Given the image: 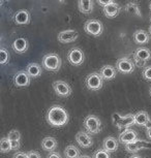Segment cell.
Here are the masks:
<instances>
[{"label":"cell","instance_id":"1","mask_svg":"<svg viewBox=\"0 0 151 158\" xmlns=\"http://www.w3.org/2000/svg\"><path fill=\"white\" fill-rule=\"evenodd\" d=\"M69 120L67 112L60 106H53L47 114V121L53 127H62Z\"/></svg>","mask_w":151,"mask_h":158},{"label":"cell","instance_id":"2","mask_svg":"<svg viewBox=\"0 0 151 158\" xmlns=\"http://www.w3.org/2000/svg\"><path fill=\"white\" fill-rule=\"evenodd\" d=\"M61 64L62 61L60 56L55 54V53H50V54L45 55L41 60V66L47 70L54 71V73L60 69Z\"/></svg>","mask_w":151,"mask_h":158},{"label":"cell","instance_id":"3","mask_svg":"<svg viewBox=\"0 0 151 158\" xmlns=\"http://www.w3.org/2000/svg\"><path fill=\"white\" fill-rule=\"evenodd\" d=\"M134 62L139 67H146L147 61L151 59V50L148 48H138L132 54Z\"/></svg>","mask_w":151,"mask_h":158},{"label":"cell","instance_id":"4","mask_svg":"<svg viewBox=\"0 0 151 158\" xmlns=\"http://www.w3.org/2000/svg\"><path fill=\"white\" fill-rule=\"evenodd\" d=\"M85 129L91 135H96L102 131V122H100L99 118L94 115H89L84 119L83 122Z\"/></svg>","mask_w":151,"mask_h":158},{"label":"cell","instance_id":"5","mask_svg":"<svg viewBox=\"0 0 151 158\" xmlns=\"http://www.w3.org/2000/svg\"><path fill=\"white\" fill-rule=\"evenodd\" d=\"M116 69L119 73L123 74H131L135 71L136 68V63L132 59L127 58V57H122L119 58L116 61Z\"/></svg>","mask_w":151,"mask_h":158},{"label":"cell","instance_id":"6","mask_svg":"<svg viewBox=\"0 0 151 158\" xmlns=\"http://www.w3.org/2000/svg\"><path fill=\"white\" fill-rule=\"evenodd\" d=\"M85 84L87 89L91 91H97L103 88V80L100 77L99 73H92L88 74L85 80Z\"/></svg>","mask_w":151,"mask_h":158},{"label":"cell","instance_id":"7","mask_svg":"<svg viewBox=\"0 0 151 158\" xmlns=\"http://www.w3.org/2000/svg\"><path fill=\"white\" fill-rule=\"evenodd\" d=\"M84 30L86 33L93 35V36H99L103 32V25L99 20H88L84 25Z\"/></svg>","mask_w":151,"mask_h":158},{"label":"cell","instance_id":"8","mask_svg":"<svg viewBox=\"0 0 151 158\" xmlns=\"http://www.w3.org/2000/svg\"><path fill=\"white\" fill-rule=\"evenodd\" d=\"M67 60L72 65L80 66L85 60L84 52L80 48H72L67 53Z\"/></svg>","mask_w":151,"mask_h":158},{"label":"cell","instance_id":"9","mask_svg":"<svg viewBox=\"0 0 151 158\" xmlns=\"http://www.w3.org/2000/svg\"><path fill=\"white\" fill-rule=\"evenodd\" d=\"M53 89L56 95L62 98L69 97L72 94V87L69 85V83L64 81H55L53 83Z\"/></svg>","mask_w":151,"mask_h":158},{"label":"cell","instance_id":"10","mask_svg":"<svg viewBox=\"0 0 151 158\" xmlns=\"http://www.w3.org/2000/svg\"><path fill=\"white\" fill-rule=\"evenodd\" d=\"M138 139H138L137 131L132 129V128L123 130L119 135V141H120V143H122L124 146L128 145V144H132V143L137 142Z\"/></svg>","mask_w":151,"mask_h":158},{"label":"cell","instance_id":"11","mask_svg":"<svg viewBox=\"0 0 151 158\" xmlns=\"http://www.w3.org/2000/svg\"><path fill=\"white\" fill-rule=\"evenodd\" d=\"M31 77L28 76L26 70H20L15 73L14 76V83L17 87H27L30 85Z\"/></svg>","mask_w":151,"mask_h":158},{"label":"cell","instance_id":"12","mask_svg":"<svg viewBox=\"0 0 151 158\" xmlns=\"http://www.w3.org/2000/svg\"><path fill=\"white\" fill-rule=\"evenodd\" d=\"M30 18H31L30 13L27 10H20L17 13L14 14L13 20L17 25L25 26L30 23Z\"/></svg>","mask_w":151,"mask_h":158},{"label":"cell","instance_id":"13","mask_svg":"<svg viewBox=\"0 0 151 158\" xmlns=\"http://www.w3.org/2000/svg\"><path fill=\"white\" fill-rule=\"evenodd\" d=\"M79 36L78 31L73 30V29H69V30H63L60 33H58V41H60L61 44H67L75 41Z\"/></svg>","mask_w":151,"mask_h":158},{"label":"cell","instance_id":"14","mask_svg":"<svg viewBox=\"0 0 151 158\" xmlns=\"http://www.w3.org/2000/svg\"><path fill=\"white\" fill-rule=\"evenodd\" d=\"M76 141L79 144L80 147L84 148V149H88L90 147H92L93 145V139L86 132H83V131H79L76 135Z\"/></svg>","mask_w":151,"mask_h":158},{"label":"cell","instance_id":"15","mask_svg":"<svg viewBox=\"0 0 151 158\" xmlns=\"http://www.w3.org/2000/svg\"><path fill=\"white\" fill-rule=\"evenodd\" d=\"M99 74L103 81H111L116 77L117 69L116 67L112 66V65H105L99 69Z\"/></svg>","mask_w":151,"mask_h":158},{"label":"cell","instance_id":"16","mask_svg":"<svg viewBox=\"0 0 151 158\" xmlns=\"http://www.w3.org/2000/svg\"><path fill=\"white\" fill-rule=\"evenodd\" d=\"M11 48H13V50L16 53H18V54H23V53L27 52L29 48L28 40L24 37H19L14 40L13 44H11Z\"/></svg>","mask_w":151,"mask_h":158},{"label":"cell","instance_id":"17","mask_svg":"<svg viewBox=\"0 0 151 158\" xmlns=\"http://www.w3.org/2000/svg\"><path fill=\"white\" fill-rule=\"evenodd\" d=\"M132 125H136L135 123V115L134 114H127L124 115L121 117L119 123H118L116 126L118 127V129L122 130V129H128L131 128V126Z\"/></svg>","mask_w":151,"mask_h":158},{"label":"cell","instance_id":"18","mask_svg":"<svg viewBox=\"0 0 151 158\" xmlns=\"http://www.w3.org/2000/svg\"><path fill=\"white\" fill-rule=\"evenodd\" d=\"M151 122L150 116L148 115L147 112L140 111L137 114H135V123L138 126L141 127H148V124Z\"/></svg>","mask_w":151,"mask_h":158},{"label":"cell","instance_id":"19","mask_svg":"<svg viewBox=\"0 0 151 158\" xmlns=\"http://www.w3.org/2000/svg\"><path fill=\"white\" fill-rule=\"evenodd\" d=\"M132 38H134L136 44H146L149 43V40H150V34H149V32L139 29V30H136L135 33L132 34Z\"/></svg>","mask_w":151,"mask_h":158},{"label":"cell","instance_id":"20","mask_svg":"<svg viewBox=\"0 0 151 158\" xmlns=\"http://www.w3.org/2000/svg\"><path fill=\"white\" fill-rule=\"evenodd\" d=\"M118 141L114 136H108L103 139V149H105L107 152L109 153H112V152H116L118 150Z\"/></svg>","mask_w":151,"mask_h":158},{"label":"cell","instance_id":"21","mask_svg":"<svg viewBox=\"0 0 151 158\" xmlns=\"http://www.w3.org/2000/svg\"><path fill=\"white\" fill-rule=\"evenodd\" d=\"M120 5L116 3V2H112L111 4L107 5L106 7L103 8V14H105V16L107 18H110V19H112V18H115L116 16H118L120 13Z\"/></svg>","mask_w":151,"mask_h":158},{"label":"cell","instance_id":"22","mask_svg":"<svg viewBox=\"0 0 151 158\" xmlns=\"http://www.w3.org/2000/svg\"><path fill=\"white\" fill-rule=\"evenodd\" d=\"M58 146V143H57V139L55 138H52V136H47L41 141V148L44 149L45 151H48V152H55L54 150L57 148Z\"/></svg>","mask_w":151,"mask_h":158},{"label":"cell","instance_id":"23","mask_svg":"<svg viewBox=\"0 0 151 158\" xmlns=\"http://www.w3.org/2000/svg\"><path fill=\"white\" fill-rule=\"evenodd\" d=\"M26 73H28V76L30 77H38L41 76L43 73V69H41V66L37 63H29L27 66H26Z\"/></svg>","mask_w":151,"mask_h":158},{"label":"cell","instance_id":"24","mask_svg":"<svg viewBox=\"0 0 151 158\" xmlns=\"http://www.w3.org/2000/svg\"><path fill=\"white\" fill-rule=\"evenodd\" d=\"M94 2L92 0H80L78 2L79 10L83 14H90L93 10Z\"/></svg>","mask_w":151,"mask_h":158},{"label":"cell","instance_id":"25","mask_svg":"<svg viewBox=\"0 0 151 158\" xmlns=\"http://www.w3.org/2000/svg\"><path fill=\"white\" fill-rule=\"evenodd\" d=\"M64 156L65 158H80L81 154H80V150L76 146L69 145L64 150Z\"/></svg>","mask_w":151,"mask_h":158},{"label":"cell","instance_id":"26","mask_svg":"<svg viewBox=\"0 0 151 158\" xmlns=\"http://www.w3.org/2000/svg\"><path fill=\"white\" fill-rule=\"evenodd\" d=\"M125 11L127 14L134 15V16H137L139 18L142 17L140 7H139L138 3H136V2H129V3H127L125 5Z\"/></svg>","mask_w":151,"mask_h":158},{"label":"cell","instance_id":"27","mask_svg":"<svg viewBox=\"0 0 151 158\" xmlns=\"http://www.w3.org/2000/svg\"><path fill=\"white\" fill-rule=\"evenodd\" d=\"M13 150L11 148V143L7 138H2L0 142V151L1 153H8L10 151Z\"/></svg>","mask_w":151,"mask_h":158},{"label":"cell","instance_id":"28","mask_svg":"<svg viewBox=\"0 0 151 158\" xmlns=\"http://www.w3.org/2000/svg\"><path fill=\"white\" fill-rule=\"evenodd\" d=\"M125 150L128 152V153H132V155L136 154L137 152L142 150V147H141V144H140V139H138L137 142L132 143V144L125 145Z\"/></svg>","mask_w":151,"mask_h":158},{"label":"cell","instance_id":"29","mask_svg":"<svg viewBox=\"0 0 151 158\" xmlns=\"http://www.w3.org/2000/svg\"><path fill=\"white\" fill-rule=\"evenodd\" d=\"M10 60V53L5 48H1L0 50V62L2 65H5Z\"/></svg>","mask_w":151,"mask_h":158},{"label":"cell","instance_id":"30","mask_svg":"<svg viewBox=\"0 0 151 158\" xmlns=\"http://www.w3.org/2000/svg\"><path fill=\"white\" fill-rule=\"evenodd\" d=\"M6 138L10 139V141H18V142H20L21 133L18 130L13 129V130H10V132H8V135H7Z\"/></svg>","mask_w":151,"mask_h":158},{"label":"cell","instance_id":"31","mask_svg":"<svg viewBox=\"0 0 151 158\" xmlns=\"http://www.w3.org/2000/svg\"><path fill=\"white\" fill-rule=\"evenodd\" d=\"M93 158H111L110 153L107 152L105 149H99L93 154Z\"/></svg>","mask_w":151,"mask_h":158},{"label":"cell","instance_id":"32","mask_svg":"<svg viewBox=\"0 0 151 158\" xmlns=\"http://www.w3.org/2000/svg\"><path fill=\"white\" fill-rule=\"evenodd\" d=\"M142 76H143V77L146 81L151 82V65L144 67L143 71H142Z\"/></svg>","mask_w":151,"mask_h":158},{"label":"cell","instance_id":"33","mask_svg":"<svg viewBox=\"0 0 151 158\" xmlns=\"http://www.w3.org/2000/svg\"><path fill=\"white\" fill-rule=\"evenodd\" d=\"M140 144L142 147V150H146V149H151V142L145 141V139H140Z\"/></svg>","mask_w":151,"mask_h":158},{"label":"cell","instance_id":"34","mask_svg":"<svg viewBox=\"0 0 151 158\" xmlns=\"http://www.w3.org/2000/svg\"><path fill=\"white\" fill-rule=\"evenodd\" d=\"M13 158H29L28 154L25 153V152H17V153L14 154Z\"/></svg>","mask_w":151,"mask_h":158},{"label":"cell","instance_id":"35","mask_svg":"<svg viewBox=\"0 0 151 158\" xmlns=\"http://www.w3.org/2000/svg\"><path fill=\"white\" fill-rule=\"evenodd\" d=\"M27 154L29 158H41L40 154L37 151H29Z\"/></svg>","mask_w":151,"mask_h":158},{"label":"cell","instance_id":"36","mask_svg":"<svg viewBox=\"0 0 151 158\" xmlns=\"http://www.w3.org/2000/svg\"><path fill=\"white\" fill-rule=\"evenodd\" d=\"M11 143V148H13V150L17 151L20 149V146H21V143L18 142V141H10Z\"/></svg>","mask_w":151,"mask_h":158},{"label":"cell","instance_id":"37","mask_svg":"<svg viewBox=\"0 0 151 158\" xmlns=\"http://www.w3.org/2000/svg\"><path fill=\"white\" fill-rule=\"evenodd\" d=\"M121 117H122V116H121L120 114H118V113H116V114L113 115V122H114L115 125H117L118 123H119Z\"/></svg>","mask_w":151,"mask_h":158},{"label":"cell","instance_id":"38","mask_svg":"<svg viewBox=\"0 0 151 158\" xmlns=\"http://www.w3.org/2000/svg\"><path fill=\"white\" fill-rule=\"evenodd\" d=\"M112 2H114L113 0H108V1H103V0H99V1H97V3H99V5H102L103 8V7H106L107 5L111 4Z\"/></svg>","mask_w":151,"mask_h":158},{"label":"cell","instance_id":"39","mask_svg":"<svg viewBox=\"0 0 151 158\" xmlns=\"http://www.w3.org/2000/svg\"><path fill=\"white\" fill-rule=\"evenodd\" d=\"M48 158H62L61 155L58 153V152H51L48 156H47Z\"/></svg>","mask_w":151,"mask_h":158},{"label":"cell","instance_id":"40","mask_svg":"<svg viewBox=\"0 0 151 158\" xmlns=\"http://www.w3.org/2000/svg\"><path fill=\"white\" fill-rule=\"evenodd\" d=\"M146 135H147V138L151 141V125L146 128Z\"/></svg>","mask_w":151,"mask_h":158},{"label":"cell","instance_id":"41","mask_svg":"<svg viewBox=\"0 0 151 158\" xmlns=\"http://www.w3.org/2000/svg\"><path fill=\"white\" fill-rule=\"evenodd\" d=\"M129 158H143V157L140 156V155H138V154H132Z\"/></svg>","mask_w":151,"mask_h":158},{"label":"cell","instance_id":"42","mask_svg":"<svg viewBox=\"0 0 151 158\" xmlns=\"http://www.w3.org/2000/svg\"><path fill=\"white\" fill-rule=\"evenodd\" d=\"M80 158H93V157L89 156V155H81V156H80Z\"/></svg>","mask_w":151,"mask_h":158},{"label":"cell","instance_id":"43","mask_svg":"<svg viewBox=\"0 0 151 158\" xmlns=\"http://www.w3.org/2000/svg\"><path fill=\"white\" fill-rule=\"evenodd\" d=\"M149 34L151 35V25H150V27H149Z\"/></svg>","mask_w":151,"mask_h":158},{"label":"cell","instance_id":"44","mask_svg":"<svg viewBox=\"0 0 151 158\" xmlns=\"http://www.w3.org/2000/svg\"><path fill=\"white\" fill-rule=\"evenodd\" d=\"M149 10H150V11H151V2L149 3Z\"/></svg>","mask_w":151,"mask_h":158},{"label":"cell","instance_id":"45","mask_svg":"<svg viewBox=\"0 0 151 158\" xmlns=\"http://www.w3.org/2000/svg\"><path fill=\"white\" fill-rule=\"evenodd\" d=\"M149 93H150V96H151V87H150V90H149Z\"/></svg>","mask_w":151,"mask_h":158},{"label":"cell","instance_id":"46","mask_svg":"<svg viewBox=\"0 0 151 158\" xmlns=\"http://www.w3.org/2000/svg\"><path fill=\"white\" fill-rule=\"evenodd\" d=\"M150 22H151V18H150Z\"/></svg>","mask_w":151,"mask_h":158}]
</instances>
